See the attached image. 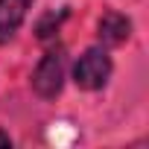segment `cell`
<instances>
[{"label": "cell", "instance_id": "5", "mask_svg": "<svg viewBox=\"0 0 149 149\" xmlns=\"http://www.w3.org/2000/svg\"><path fill=\"white\" fill-rule=\"evenodd\" d=\"M0 146H12V137L6 132H0Z\"/></svg>", "mask_w": 149, "mask_h": 149}, {"label": "cell", "instance_id": "2", "mask_svg": "<svg viewBox=\"0 0 149 149\" xmlns=\"http://www.w3.org/2000/svg\"><path fill=\"white\" fill-rule=\"evenodd\" d=\"M64 67H67V58H64V50H50L38 67L32 70V88L41 100H53L58 97L61 85H64Z\"/></svg>", "mask_w": 149, "mask_h": 149}, {"label": "cell", "instance_id": "4", "mask_svg": "<svg viewBox=\"0 0 149 149\" xmlns=\"http://www.w3.org/2000/svg\"><path fill=\"white\" fill-rule=\"evenodd\" d=\"M129 32H132L129 18H123L117 12H105L102 15V21H100V41H105V44H123L129 38Z\"/></svg>", "mask_w": 149, "mask_h": 149}, {"label": "cell", "instance_id": "3", "mask_svg": "<svg viewBox=\"0 0 149 149\" xmlns=\"http://www.w3.org/2000/svg\"><path fill=\"white\" fill-rule=\"evenodd\" d=\"M32 0H0V44H6L24 24Z\"/></svg>", "mask_w": 149, "mask_h": 149}, {"label": "cell", "instance_id": "1", "mask_svg": "<svg viewBox=\"0 0 149 149\" xmlns=\"http://www.w3.org/2000/svg\"><path fill=\"white\" fill-rule=\"evenodd\" d=\"M111 76V56L102 47H91L73 64V82L82 91H100Z\"/></svg>", "mask_w": 149, "mask_h": 149}]
</instances>
